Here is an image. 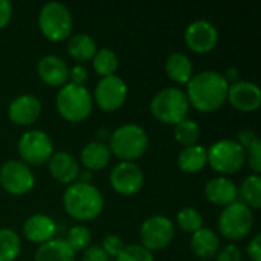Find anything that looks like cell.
<instances>
[{"instance_id":"obj_1","label":"cell","mask_w":261,"mask_h":261,"mask_svg":"<svg viewBox=\"0 0 261 261\" xmlns=\"http://www.w3.org/2000/svg\"><path fill=\"white\" fill-rule=\"evenodd\" d=\"M228 81L220 72L203 70L188 81V96L193 106L202 112L219 109L228 98Z\"/></svg>"},{"instance_id":"obj_2","label":"cell","mask_w":261,"mask_h":261,"mask_svg":"<svg viewBox=\"0 0 261 261\" xmlns=\"http://www.w3.org/2000/svg\"><path fill=\"white\" fill-rule=\"evenodd\" d=\"M63 203L66 211L78 220H90L96 217L104 208V197L101 191L90 182L70 184L64 194Z\"/></svg>"},{"instance_id":"obj_3","label":"cell","mask_w":261,"mask_h":261,"mask_svg":"<svg viewBox=\"0 0 261 261\" xmlns=\"http://www.w3.org/2000/svg\"><path fill=\"white\" fill-rule=\"evenodd\" d=\"M148 145L145 130L138 124H124L118 127L110 136V151L119 159L132 161L139 158Z\"/></svg>"},{"instance_id":"obj_4","label":"cell","mask_w":261,"mask_h":261,"mask_svg":"<svg viewBox=\"0 0 261 261\" xmlns=\"http://www.w3.org/2000/svg\"><path fill=\"white\" fill-rule=\"evenodd\" d=\"M190 102L187 95L177 87H164L151 99L153 115L167 124H177L188 115Z\"/></svg>"},{"instance_id":"obj_5","label":"cell","mask_w":261,"mask_h":261,"mask_svg":"<svg viewBox=\"0 0 261 261\" xmlns=\"http://www.w3.org/2000/svg\"><path fill=\"white\" fill-rule=\"evenodd\" d=\"M57 107L69 121H81L92 112V96L84 86L66 83L57 93Z\"/></svg>"},{"instance_id":"obj_6","label":"cell","mask_w":261,"mask_h":261,"mask_svg":"<svg viewBox=\"0 0 261 261\" xmlns=\"http://www.w3.org/2000/svg\"><path fill=\"white\" fill-rule=\"evenodd\" d=\"M38 24L49 40L60 41L72 31V14L61 2H47L38 14Z\"/></svg>"},{"instance_id":"obj_7","label":"cell","mask_w":261,"mask_h":261,"mask_svg":"<svg viewBox=\"0 0 261 261\" xmlns=\"http://www.w3.org/2000/svg\"><path fill=\"white\" fill-rule=\"evenodd\" d=\"M206 158L216 171L231 174L243 167L246 150L236 139H220L206 150Z\"/></svg>"},{"instance_id":"obj_8","label":"cell","mask_w":261,"mask_h":261,"mask_svg":"<svg viewBox=\"0 0 261 261\" xmlns=\"http://www.w3.org/2000/svg\"><path fill=\"white\" fill-rule=\"evenodd\" d=\"M252 223H254V216L251 208L237 200L226 205L219 217L220 232L231 240L245 237L251 231Z\"/></svg>"},{"instance_id":"obj_9","label":"cell","mask_w":261,"mask_h":261,"mask_svg":"<svg viewBox=\"0 0 261 261\" xmlns=\"http://www.w3.org/2000/svg\"><path fill=\"white\" fill-rule=\"evenodd\" d=\"M142 246L150 249H162L168 246L174 237V225L165 216H151L144 220L141 231Z\"/></svg>"},{"instance_id":"obj_10","label":"cell","mask_w":261,"mask_h":261,"mask_svg":"<svg viewBox=\"0 0 261 261\" xmlns=\"http://www.w3.org/2000/svg\"><path fill=\"white\" fill-rule=\"evenodd\" d=\"M52 139L43 130H29L18 139V153L29 164H41L52 156Z\"/></svg>"},{"instance_id":"obj_11","label":"cell","mask_w":261,"mask_h":261,"mask_svg":"<svg viewBox=\"0 0 261 261\" xmlns=\"http://www.w3.org/2000/svg\"><path fill=\"white\" fill-rule=\"evenodd\" d=\"M0 184L12 194H24L34 187L35 177L24 162L11 159L0 168Z\"/></svg>"},{"instance_id":"obj_12","label":"cell","mask_w":261,"mask_h":261,"mask_svg":"<svg viewBox=\"0 0 261 261\" xmlns=\"http://www.w3.org/2000/svg\"><path fill=\"white\" fill-rule=\"evenodd\" d=\"M127 96V84L118 75L102 76L95 87V99L104 110H115L121 107Z\"/></svg>"},{"instance_id":"obj_13","label":"cell","mask_w":261,"mask_h":261,"mask_svg":"<svg viewBox=\"0 0 261 261\" xmlns=\"http://www.w3.org/2000/svg\"><path fill=\"white\" fill-rule=\"evenodd\" d=\"M110 184L118 193L130 196L141 190L144 184V173L141 167L136 165L135 162L122 161L112 168Z\"/></svg>"},{"instance_id":"obj_14","label":"cell","mask_w":261,"mask_h":261,"mask_svg":"<svg viewBox=\"0 0 261 261\" xmlns=\"http://www.w3.org/2000/svg\"><path fill=\"white\" fill-rule=\"evenodd\" d=\"M219 40L217 28L208 20H194L185 29V41L196 52L211 50Z\"/></svg>"},{"instance_id":"obj_15","label":"cell","mask_w":261,"mask_h":261,"mask_svg":"<svg viewBox=\"0 0 261 261\" xmlns=\"http://www.w3.org/2000/svg\"><path fill=\"white\" fill-rule=\"evenodd\" d=\"M228 98L242 112H252L261 102V90L255 83L236 81L228 87Z\"/></svg>"},{"instance_id":"obj_16","label":"cell","mask_w":261,"mask_h":261,"mask_svg":"<svg viewBox=\"0 0 261 261\" xmlns=\"http://www.w3.org/2000/svg\"><path fill=\"white\" fill-rule=\"evenodd\" d=\"M41 112V102L34 95H20L14 98L9 104L8 113L12 122L28 125L32 124Z\"/></svg>"},{"instance_id":"obj_17","label":"cell","mask_w":261,"mask_h":261,"mask_svg":"<svg viewBox=\"0 0 261 261\" xmlns=\"http://www.w3.org/2000/svg\"><path fill=\"white\" fill-rule=\"evenodd\" d=\"M37 70L40 78L49 86H64L69 78V67L58 55H44L38 60Z\"/></svg>"},{"instance_id":"obj_18","label":"cell","mask_w":261,"mask_h":261,"mask_svg":"<svg viewBox=\"0 0 261 261\" xmlns=\"http://www.w3.org/2000/svg\"><path fill=\"white\" fill-rule=\"evenodd\" d=\"M49 171L57 180L63 184H72L78 177L80 167L70 153L58 151L49 158Z\"/></svg>"},{"instance_id":"obj_19","label":"cell","mask_w":261,"mask_h":261,"mask_svg":"<svg viewBox=\"0 0 261 261\" xmlns=\"http://www.w3.org/2000/svg\"><path fill=\"white\" fill-rule=\"evenodd\" d=\"M55 222L46 214H34L26 219L23 225V232L26 239L37 243H44L50 240L55 234Z\"/></svg>"},{"instance_id":"obj_20","label":"cell","mask_w":261,"mask_h":261,"mask_svg":"<svg viewBox=\"0 0 261 261\" xmlns=\"http://www.w3.org/2000/svg\"><path fill=\"white\" fill-rule=\"evenodd\" d=\"M205 194H206L210 202H213L216 205L226 206V205H229V203L237 200L239 190H237L236 184L231 179H226V177L220 176V177L211 179L206 184Z\"/></svg>"},{"instance_id":"obj_21","label":"cell","mask_w":261,"mask_h":261,"mask_svg":"<svg viewBox=\"0 0 261 261\" xmlns=\"http://www.w3.org/2000/svg\"><path fill=\"white\" fill-rule=\"evenodd\" d=\"M35 261H75V252L61 239H50L40 245L35 252Z\"/></svg>"},{"instance_id":"obj_22","label":"cell","mask_w":261,"mask_h":261,"mask_svg":"<svg viewBox=\"0 0 261 261\" xmlns=\"http://www.w3.org/2000/svg\"><path fill=\"white\" fill-rule=\"evenodd\" d=\"M220 246V240L214 231L210 228H200L193 232L191 237V249L200 258H211L217 254Z\"/></svg>"},{"instance_id":"obj_23","label":"cell","mask_w":261,"mask_h":261,"mask_svg":"<svg viewBox=\"0 0 261 261\" xmlns=\"http://www.w3.org/2000/svg\"><path fill=\"white\" fill-rule=\"evenodd\" d=\"M165 70L168 76L177 83H188L193 76V63L184 52H173L165 61Z\"/></svg>"},{"instance_id":"obj_24","label":"cell","mask_w":261,"mask_h":261,"mask_svg":"<svg viewBox=\"0 0 261 261\" xmlns=\"http://www.w3.org/2000/svg\"><path fill=\"white\" fill-rule=\"evenodd\" d=\"M81 161L89 170H101L110 161V148L104 142L92 141L83 147Z\"/></svg>"},{"instance_id":"obj_25","label":"cell","mask_w":261,"mask_h":261,"mask_svg":"<svg viewBox=\"0 0 261 261\" xmlns=\"http://www.w3.org/2000/svg\"><path fill=\"white\" fill-rule=\"evenodd\" d=\"M208 162L206 148L200 144L184 147L177 156V165L187 173H196Z\"/></svg>"},{"instance_id":"obj_26","label":"cell","mask_w":261,"mask_h":261,"mask_svg":"<svg viewBox=\"0 0 261 261\" xmlns=\"http://www.w3.org/2000/svg\"><path fill=\"white\" fill-rule=\"evenodd\" d=\"M67 50L75 60L86 61L93 58L96 52V43L89 34H75L67 41Z\"/></svg>"},{"instance_id":"obj_27","label":"cell","mask_w":261,"mask_h":261,"mask_svg":"<svg viewBox=\"0 0 261 261\" xmlns=\"http://www.w3.org/2000/svg\"><path fill=\"white\" fill-rule=\"evenodd\" d=\"M240 197L242 203L249 208H260L261 206V179L258 174H249L242 187H240Z\"/></svg>"},{"instance_id":"obj_28","label":"cell","mask_w":261,"mask_h":261,"mask_svg":"<svg viewBox=\"0 0 261 261\" xmlns=\"http://www.w3.org/2000/svg\"><path fill=\"white\" fill-rule=\"evenodd\" d=\"M20 252V237L9 228L0 229V261H14Z\"/></svg>"},{"instance_id":"obj_29","label":"cell","mask_w":261,"mask_h":261,"mask_svg":"<svg viewBox=\"0 0 261 261\" xmlns=\"http://www.w3.org/2000/svg\"><path fill=\"white\" fill-rule=\"evenodd\" d=\"M200 136V128L197 125L196 121L193 119H182L177 124H174V138L179 144L188 147V145H194L197 142Z\"/></svg>"},{"instance_id":"obj_30","label":"cell","mask_w":261,"mask_h":261,"mask_svg":"<svg viewBox=\"0 0 261 261\" xmlns=\"http://www.w3.org/2000/svg\"><path fill=\"white\" fill-rule=\"evenodd\" d=\"M93 67H95L96 73H99L101 76L113 75V72L118 67L116 54L109 47L96 49V52L93 55Z\"/></svg>"},{"instance_id":"obj_31","label":"cell","mask_w":261,"mask_h":261,"mask_svg":"<svg viewBox=\"0 0 261 261\" xmlns=\"http://www.w3.org/2000/svg\"><path fill=\"white\" fill-rule=\"evenodd\" d=\"M90 240H92V234H90L89 228H86L84 225H75L69 229L66 243L75 252V251L87 249L90 245Z\"/></svg>"},{"instance_id":"obj_32","label":"cell","mask_w":261,"mask_h":261,"mask_svg":"<svg viewBox=\"0 0 261 261\" xmlns=\"http://www.w3.org/2000/svg\"><path fill=\"white\" fill-rule=\"evenodd\" d=\"M177 223H179V226H180L184 231L196 232L197 229L202 228L203 219H202L200 213H199L196 208L187 206V208H182V210L177 213Z\"/></svg>"},{"instance_id":"obj_33","label":"cell","mask_w":261,"mask_h":261,"mask_svg":"<svg viewBox=\"0 0 261 261\" xmlns=\"http://www.w3.org/2000/svg\"><path fill=\"white\" fill-rule=\"evenodd\" d=\"M115 261H154L151 252L142 245H128L116 255Z\"/></svg>"},{"instance_id":"obj_34","label":"cell","mask_w":261,"mask_h":261,"mask_svg":"<svg viewBox=\"0 0 261 261\" xmlns=\"http://www.w3.org/2000/svg\"><path fill=\"white\" fill-rule=\"evenodd\" d=\"M124 242H122V239L119 237V236H115V234H109V236H106L104 237V240H102V251L107 254V257L110 255V257H115L116 258V255L124 249Z\"/></svg>"},{"instance_id":"obj_35","label":"cell","mask_w":261,"mask_h":261,"mask_svg":"<svg viewBox=\"0 0 261 261\" xmlns=\"http://www.w3.org/2000/svg\"><path fill=\"white\" fill-rule=\"evenodd\" d=\"M261 142L260 139H257L255 142H252L248 148H246V156L249 158V165L252 168V171H255L254 174H258L261 170Z\"/></svg>"},{"instance_id":"obj_36","label":"cell","mask_w":261,"mask_h":261,"mask_svg":"<svg viewBox=\"0 0 261 261\" xmlns=\"http://www.w3.org/2000/svg\"><path fill=\"white\" fill-rule=\"evenodd\" d=\"M242 260V252L236 245H226L219 254L217 261H240Z\"/></svg>"},{"instance_id":"obj_37","label":"cell","mask_w":261,"mask_h":261,"mask_svg":"<svg viewBox=\"0 0 261 261\" xmlns=\"http://www.w3.org/2000/svg\"><path fill=\"white\" fill-rule=\"evenodd\" d=\"M110 258L101 246H89L83 255V261H109Z\"/></svg>"},{"instance_id":"obj_38","label":"cell","mask_w":261,"mask_h":261,"mask_svg":"<svg viewBox=\"0 0 261 261\" xmlns=\"http://www.w3.org/2000/svg\"><path fill=\"white\" fill-rule=\"evenodd\" d=\"M69 78H70V83H72V84L83 86V84L87 81V70H86V67L81 66V64L73 66V67L69 70Z\"/></svg>"},{"instance_id":"obj_39","label":"cell","mask_w":261,"mask_h":261,"mask_svg":"<svg viewBox=\"0 0 261 261\" xmlns=\"http://www.w3.org/2000/svg\"><path fill=\"white\" fill-rule=\"evenodd\" d=\"M257 139H258V136L255 135V132L248 128V130H242V132H239V133H237V139H236V141H237V142H239V144L246 150V148H248L252 142H255Z\"/></svg>"},{"instance_id":"obj_40","label":"cell","mask_w":261,"mask_h":261,"mask_svg":"<svg viewBox=\"0 0 261 261\" xmlns=\"http://www.w3.org/2000/svg\"><path fill=\"white\" fill-rule=\"evenodd\" d=\"M260 245L261 236L260 234H257V236L249 242V245H248V254H249V257L252 258V261H261Z\"/></svg>"},{"instance_id":"obj_41","label":"cell","mask_w":261,"mask_h":261,"mask_svg":"<svg viewBox=\"0 0 261 261\" xmlns=\"http://www.w3.org/2000/svg\"><path fill=\"white\" fill-rule=\"evenodd\" d=\"M12 14V5L9 0H0V28H3Z\"/></svg>"},{"instance_id":"obj_42","label":"cell","mask_w":261,"mask_h":261,"mask_svg":"<svg viewBox=\"0 0 261 261\" xmlns=\"http://www.w3.org/2000/svg\"><path fill=\"white\" fill-rule=\"evenodd\" d=\"M109 261H112V260H109Z\"/></svg>"}]
</instances>
